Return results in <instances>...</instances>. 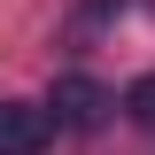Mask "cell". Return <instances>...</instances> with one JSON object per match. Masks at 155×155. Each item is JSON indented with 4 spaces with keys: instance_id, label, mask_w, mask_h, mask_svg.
Here are the masks:
<instances>
[{
    "instance_id": "6da1fadb",
    "label": "cell",
    "mask_w": 155,
    "mask_h": 155,
    "mask_svg": "<svg viewBox=\"0 0 155 155\" xmlns=\"http://www.w3.org/2000/svg\"><path fill=\"white\" fill-rule=\"evenodd\" d=\"M47 109H54V124H70V132H101L116 116V93L101 78H54V101H47Z\"/></svg>"
},
{
    "instance_id": "7a4b0ae2",
    "label": "cell",
    "mask_w": 155,
    "mask_h": 155,
    "mask_svg": "<svg viewBox=\"0 0 155 155\" xmlns=\"http://www.w3.org/2000/svg\"><path fill=\"white\" fill-rule=\"evenodd\" d=\"M54 132V116L31 109V101H0V155H39Z\"/></svg>"
},
{
    "instance_id": "3957f363",
    "label": "cell",
    "mask_w": 155,
    "mask_h": 155,
    "mask_svg": "<svg viewBox=\"0 0 155 155\" xmlns=\"http://www.w3.org/2000/svg\"><path fill=\"white\" fill-rule=\"evenodd\" d=\"M124 116H132L140 132H155V70H147V78H140L132 93H124Z\"/></svg>"
}]
</instances>
